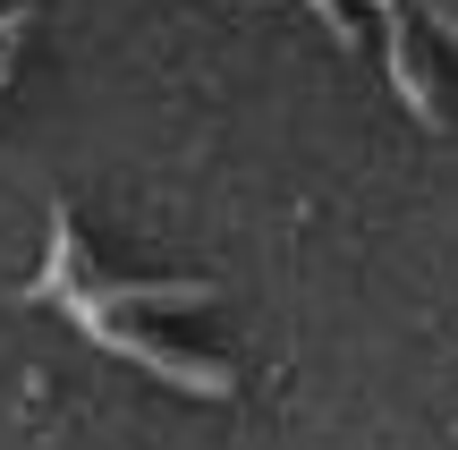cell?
Segmentation results:
<instances>
[{"mask_svg":"<svg viewBox=\"0 0 458 450\" xmlns=\"http://www.w3.org/2000/svg\"><path fill=\"white\" fill-rule=\"evenodd\" d=\"M26 26H34V9H26V0H9V9H0V77H9L17 43H26Z\"/></svg>","mask_w":458,"mask_h":450,"instance_id":"2","label":"cell"},{"mask_svg":"<svg viewBox=\"0 0 458 450\" xmlns=\"http://www.w3.org/2000/svg\"><path fill=\"white\" fill-rule=\"evenodd\" d=\"M77 332H85V340H102V349H111V357H128V366H145L153 383L187 391V400H229V391H238V374H229L221 357H187V349H170V340L136 332V323H111V315H85Z\"/></svg>","mask_w":458,"mask_h":450,"instance_id":"1","label":"cell"}]
</instances>
